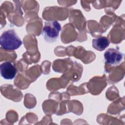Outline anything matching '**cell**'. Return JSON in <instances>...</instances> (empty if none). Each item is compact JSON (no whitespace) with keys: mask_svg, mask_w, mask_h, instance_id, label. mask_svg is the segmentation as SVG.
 Returning a JSON list of instances; mask_svg holds the SVG:
<instances>
[{"mask_svg":"<svg viewBox=\"0 0 125 125\" xmlns=\"http://www.w3.org/2000/svg\"><path fill=\"white\" fill-rule=\"evenodd\" d=\"M105 61L111 65H117L121 63L124 57V54L115 48H109L104 55Z\"/></svg>","mask_w":125,"mask_h":125,"instance_id":"3","label":"cell"},{"mask_svg":"<svg viewBox=\"0 0 125 125\" xmlns=\"http://www.w3.org/2000/svg\"><path fill=\"white\" fill-rule=\"evenodd\" d=\"M92 42L93 48L99 51L104 50L110 44L109 40L104 36H100L93 39Z\"/></svg>","mask_w":125,"mask_h":125,"instance_id":"5","label":"cell"},{"mask_svg":"<svg viewBox=\"0 0 125 125\" xmlns=\"http://www.w3.org/2000/svg\"><path fill=\"white\" fill-rule=\"evenodd\" d=\"M1 47L6 50L12 51L18 49L22 44V41L13 29L3 32L0 38Z\"/></svg>","mask_w":125,"mask_h":125,"instance_id":"1","label":"cell"},{"mask_svg":"<svg viewBox=\"0 0 125 125\" xmlns=\"http://www.w3.org/2000/svg\"><path fill=\"white\" fill-rule=\"evenodd\" d=\"M17 70L14 65L11 62H5L0 65V73L1 76L5 80H12L15 78Z\"/></svg>","mask_w":125,"mask_h":125,"instance_id":"4","label":"cell"},{"mask_svg":"<svg viewBox=\"0 0 125 125\" xmlns=\"http://www.w3.org/2000/svg\"><path fill=\"white\" fill-rule=\"evenodd\" d=\"M61 30V26L57 21H46L42 30V35L44 40L48 43L56 41Z\"/></svg>","mask_w":125,"mask_h":125,"instance_id":"2","label":"cell"}]
</instances>
